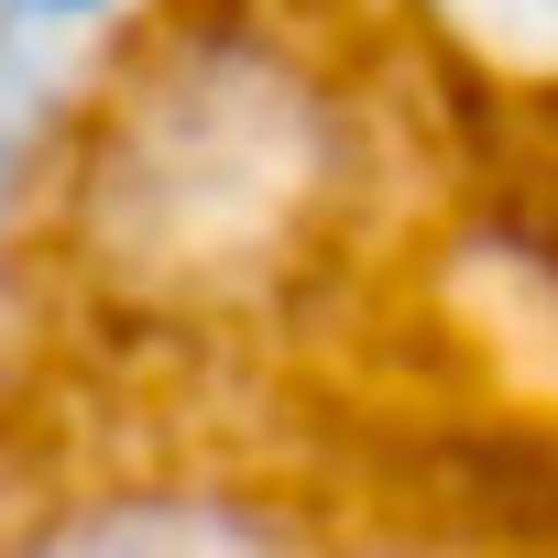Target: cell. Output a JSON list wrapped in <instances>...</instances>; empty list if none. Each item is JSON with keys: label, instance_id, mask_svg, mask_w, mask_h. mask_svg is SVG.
<instances>
[{"label": "cell", "instance_id": "cell-1", "mask_svg": "<svg viewBox=\"0 0 558 558\" xmlns=\"http://www.w3.org/2000/svg\"><path fill=\"white\" fill-rule=\"evenodd\" d=\"M0 558H558V66L143 0L0 175Z\"/></svg>", "mask_w": 558, "mask_h": 558}]
</instances>
